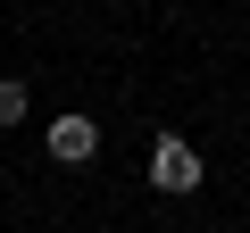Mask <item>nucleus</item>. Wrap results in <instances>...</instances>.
Returning a JSON list of instances; mask_svg holds the SVG:
<instances>
[{
    "label": "nucleus",
    "instance_id": "nucleus-2",
    "mask_svg": "<svg viewBox=\"0 0 250 233\" xmlns=\"http://www.w3.org/2000/svg\"><path fill=\"white\" fill-rule=\"evenodd\" d=\"M92 150H100V125H92L83 108H75V116H59V125H50V158H59V167H83Z\"/></svg>",
    "mask_w": 250,
    "mask_h": 233
},
{
    "label": "nucleus",
    "instance_id": "nucleus-1",
    "mask_svg": "<svg viewBox=\"0 0 250 233\" xmlns=\"http://www.w3.org/2000/svg\"><path fill=\"white\" fill-rule=\"evenodd\" d=\"M150 183H159V192H200V150L167 134V142L150 150Z\"/></svg>",
    "mask_w": 250,
    "mask_h": 233
},
{
    "label": "nucleus",
    "instance_id": "nucleus-3",
    "mask_svg": "<svg viewBox=\"0 0 250 233\" xmlns=\"http://www.w3.org/2000/svg\"><path fill=\"white\" fill-rule=\"evenodd\" d=\"M25 108H34V100H25V83H0V125H17Z\"/></svg>",
    "mask_w": 250,
    "mask_h": 233
}]
</instances>
